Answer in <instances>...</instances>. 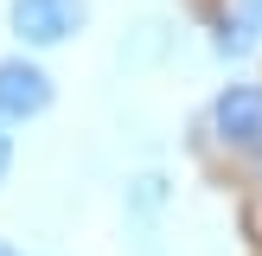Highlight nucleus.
<instances>
[{"label": "nucleus", "instance_id": "1", "mask_svg": "<svg viewBox=\"0 0 262 256\" xmlns=\"http://www.w3.org/2000/svg\"><path fill=\"white\" fill-rule=\"evenodd\" d=\"M7 32L19 51H64L90 32V0H7Z\"/></svg>", "mask_w": 262, "mask_h": 256}, {"label": "nucleus", "instance_id": "2", "mask_svg": "<svg viewBox=\"0 0 262 256\" xmlns=\"http://www.w3.org/2000/svg\"><path fill=\"white\" fill-rule=\"evenodd\" d=\"M205 128H211L217 147L243 154V160H262V77H237L211 96L205 109Z\"/></svg>", "mask_w": 262, "mask_h": 256}, {"label": "nucleus", "instance_id": "3", "mask_svg": "<svg viewBox=\"0 0 262 256\" xmlns=\"http://www.w3.org/2000/svg\"><path fill=\"white\" fill-rule=\"evenodd\" d=\"M51 102H58V77L45 71L38 51H19V45H13L7 58H0V122H7V128H26V122H38Z\"/></svg>", "mask_w": 262, "mask_h": 256}, {"label": "nucleus", "instance_id": "4", "mask_svg": "<svg viewBox=\"0 0 262 256\" xmlns=\"http://www.w3.org/2000/svg\"><path fill=\"white\" fill-rule=\"evenodd\" d=\"M205 45H211L217 64H250V58H262V26L237 0H217V7L205 13Z\"/></svg>", "mask_w": 262, "mask_h": 256}, {"label": "nucleus", "instance_id": "5", "mask_svg": "<svg viewBox=\"0 0 262 256\" xmlns=\"http://www.w3.org/2000/svg\"><path fill=\"white\" fill-rule=\"evenodd\" d=\"M173 51H179V26L160 19V13H141V19L122 26V38H115V64H122V71H160Z\"/></svg>", "mask_w": 262, "mask_h": 256}, {"label": "nucleus", "instance_id": "6", "mask_svg": "<svg viewBox=\"0 0 262 256\" xmlns=\"http://www.w3.org/2000/svg\"><path fill=\"white\" fill-rule=\"evenodd\" d=\"M166 199H173L166 173H135V179L122 186V205H128L135 218H160V211H166Z\"/></svg>", "mask_w": 262, "mask_h": 256}, {"label": "nucleus", "instance_id": "7", "mask_svg": "<svg viewBox=\"0 0 262 256\" xmlns=\"http://www.w3.org/2000/svg\"><path fill=\"white\" fill-rule=\"evenodd\" d=\"M7 173H13V135H7V122H0V186H7Z\"/></svg>", "mask_w": 262, "mask_h": 256}, {"label": "nucleus", "instance_id": "8", "mask_svg": "<svg viewBox=\"0 0 262 256\" xmlns=\"http://www.w3.org/2000/svg\"><path fill=\"white\" fill-rule=\"evenodd\" d=\"M237 7H243V13H250V19L262 26V0H237Z\"/></svg>", "mask_w": 262, "mask_h": 256}, {"label": "nucleus", "instance_id": "9", "mask_svg": "<svg viewBox=\"0 0 262 256\" xmlns=\"http://www.w3.org/2000/svg\"><path fill=\"white\" fill-rule=\"evenodd\" d=\"M0 256H19V250H13V243H7V237H0Z\"/></svg>", "mask_w": 262, "mask_h": 256}]
</instances>
